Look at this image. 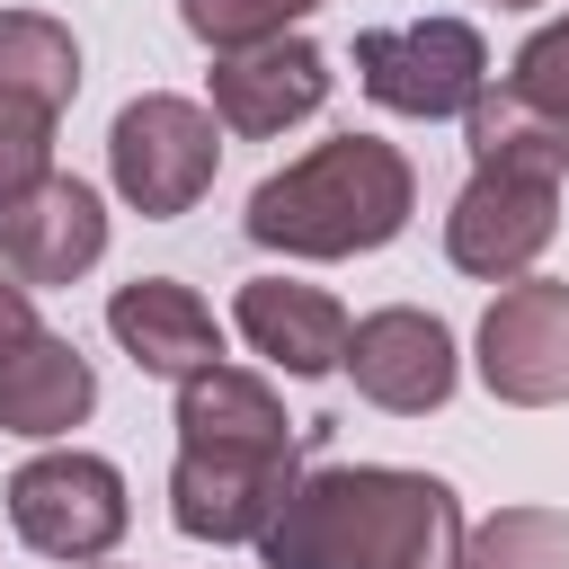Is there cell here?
Segmentation results:
<instances>
[{"mask_svg":"<svg viewBox=\"0 0 569 569\" xmlns=\"http://www.w3.org/2000/svg\"><path fill=\"white\" fill-rule=\"evenodd\" d=\"M320 0H178V18H187V36L196 44H213V53H240V44H267V36H284L293 18H311Z\"/></svg>","mask_w":569,"mask_h":569,"instance_id":"d6986e66","label":"cell"},{"mask_svg":"<svg viewBox=\"0 0 569 569\" xmlns=\"http://www.w3.org/2000/svg\"><path fill=\"white\" fill-rule=\"evenodd\" d=\"M507 89H516V98H533L542 116H560V124H569V18H551L542 36H525V53H516Z\"/></svg>","mask_w":569,"mask_h":569,"instance_id":"44dd1931","label":"cell"},{"mask_svg":"<svg viewBox=\"0 0 569 569\" xmlns=\"http://www.w3.org/2000/svg\"><path fill=\"white\" fill-rule=\"evenodd\" d=\"M222 169V116L169 89H142L133 107H116L107 124V178L142 222H178L196 213V196Z\"/></svg>","mask_w":569,"mask_h":569,"instance_id":"3957f363","label":"cell"},{"mask_svg":"<svg viewBox=\"0 0 569 569\" xmlns=\"http://www.w3.org/2000/svg\"><path fill=\"white\" fill-rule=\"evenodd\" d=\"M480 382L507 409H560L569 400V284L516 276L480 311Z\"/></svg>","mask_w":569,"mask_h":569,"instance_id":"8992f818","label":"cell"},{"mask_svg":"<svg viewBox=\"0 0 569 569\" xmlns=\"http://www.w3.org/2000/svg\"><path fill=\"white\" fill-rule=\"evenodd\" d=\"M560 231V187L516 178V169H471V187L445 213V258L480 284H516Z\"/></svg>","mask_w":569,"mask_h":569,"instance_id":"52a82bcc","label":"cell"},{"mask_svg":"<svg viewBox=\"0 0 569 569\" xmlns=\"http://www.w3.org/2000/svg\"><path fill=\"white\" fill-rule=\"evenodd\" d=\"M409 213H418V169L382 133H329L276 178H258L240 222L258 249H284V258H365L400 240Z\"/></svg>","mask_w":569,"mask_h":569,"instance_id":"7a4b0ae2","label":"cell"},{"mask_svg":"<svg viewBox=\"0 0 569 569\" xmlns=\"http://www.w3.org/2000/svg\"><path fill=\"white\" fill-rule=\"evenodd\" d=\"M204 89H213L222 133L267 142V133H284V124H302V116H320V98H329V53H320L311 36H267V44L213 53Z\"/></svg>","mask_w":569,"mask_h":569,"instance_id":"8fae6325","label":"cell"},{"mask_svg":"<svg viewBox=\"0 0 569 569\" xmlns=\"http://www.w3.org/2000/svg\"><path fill=\"white\" fill-rule=\"evenodd\" d=\"M231 320H240V338H249L276 373H293V382L338 373L347 329H356V320L338 311V293L293 284V276H249V284H240V302H231Z\"/></svg>","mask_w":569,"mask_h":569,"instance_id":"4fadbf2b","label":"cell"},{"mask_svg":"<svg viewBox=\"0 0 569 569\" xmlns=\"http://www.w3.org/2000/svg\"><path fill=\"white\" fill-rule=\"evenodd\" d=\"M356 80L391 116H471L489 89V44L471 18H409V27H365L356 36Z\"/></svg>","mask_w":569,"mask_h":569,"instance_id":"5b68a950","label":"cell"},{"mask_svg":"<svg viewBox=\"0 0 569 569\" xmlns=\"http://www.w3.org/2000/svg\"><path fill=\"white\" fill-rule=\"evenodd\" d=\"M498 9H542V0H498Z\"/></svg>","mask_w":569,"mask_h":569,"instance_id":"603a6c76","label":"cell"},{"mask_svg":"<svg viewBox=\"0 0 569 569\" xmlns=\"http://www.w3.org/2000/svg\"><path fill=\"white\" fill-rule=\"evenodd\" d=\"M453 569H569V507H498L462 525Z\"/></svg>","mask_w":569,"mask_h":569,"instance_id":"ac0fdd59","label":"cell"},{"mask_svg":"<svg viewBox=\"0 0 569 569\" xmlns=\"http://www.w3.org/2000/svg\"><path fill=\"white\" fill-rule=\"evenodd\" d=\"M44 169H53V116H44V107L0 98V204H9V196H27Z\"/></svg>","mask_w":569,"mask_h":569,"instance_id":"ffe728a7","label":"cell"},{"mask_svg":"<svg viewBox=\"0 0 569 569\" xmlns=\"http://www.w3.org/2000/svg\"><path fill=\"white\" fill-rule=\"evenodd\" d=\"M462 142H471V169H516V178H551V187L569 178V124L516 89H480L462 116Z\"/></svg>","mask_w":569,"mask_h":569,"instance_id":"2e32d148","label":"cell"},{"mask_svg":"<svg viewBox=\"0 0 569 569\" xmlns=\"http://www.w3.org/2000/svg\"><path fill=\"white\" fill-rule=\"evenodd\" d=\"M338 365H347L356 391H365L373 409H391V418H427V409H445L453 382H462L453 329H445L436 311H418V302L365 311V320L347 329V356H338Z\"/></svg>","mask_w":569,"mask_h":569,"instance_id":"9c48e42d","label":"cell"},{"mask_svg":"<svg viewBox=\"0 0 569 569\" xmlns=\"http://www.w3.org/2000/svg\"><path fill=\"white\" fill-rule=\"evenodd\" d=\"M107 329H116V347H124L142 373H160V382H187V373L222 365L213 302H204L196 284H178V276H133V284H116V293H107Z\"/></svg>","mask_w":569,"mask_h":569,"instance_id":"7c38bea8","label":"cell"},{"mask_svg":"<svg viewBox=\"0 0 569 569\" xmlns=\"http://www.w3.org/2000/svg\"><path fill=\"white\" fill-rule=\"evenodd\" d=\"M293 453H222V445H178L169 462V525L187 542H258L276 507L293 498Z\"/></svg>","mask_w":569,"mask_h":569,"instance_id":"ba28073f","label":"cell"},{"mask_svg":"<svg viewBox=\"0 0 569 569\" xmlns=\"http://www.w3.org/2000/svg\"><path fill=\"white\" fill-rule=\"evenodd\" d=\"M178 445H222V453H293V418L284 400L240 373V365H204L178 382Z\"/></svg>","mask_w":569,"mask_h":569,"instance_id":"9a60e30c","label":"cell"},{"mask_svg":"<svg viewBox=\"0 0 569 569\" xmlns=\"http://www.w3.org/2000/svg\"><path fill=\"white\" fill-rule=\"evenodd\" d=\"M0 98L62 116L80 98V44L44 9H0Z\"/></svg>","mask_w":569,"mask_h":569,"instance_id":"e0dca14e","label":"cell"},{"mask_svg":"<svg viewBox=\"0 0 569 569\" xmlns=\"http://www.w3.org/2000/svg\"><path fill=\"white\" fill-rule=\"evenodd\" d=\"M36 284H18V276H0V347H18L27 329H36V302H27Z\"/></svg>","mask_w":569,"mask_h":569,"instance_id":"7402d4cb","label":"cell"},{"mask_svg":"<svg viewBox=\"0 0 569 569\" xmlns=\"http://www.w3.org/2000/svg\"><path fill=\"white\" fill-rule=\"evenodd\" d=\"M89 409H98V373H89V356H80L71 338L27 329L18 347H0V427H9V436L53 445V436H71Z\"/></svg>","mask_w":569,"mask_h":569,"instance_id":"5bb4252c","label":"cell"},{"mask_svg":"<svg viewBox=\"0 0 569 569\" xmlns=\"http://www.w3.org/2000/svg\"><path fill=\"white\" fill-rule=\"evenodd\" d=\"M0 498H9L18 542L44 551V560H107V551L124 542V525H133V507H124V471H116L107 453H80V445L18 462Z\"/></svg>","mask_w":569,"mask_h":569,"instance_id":"277c9868","label":"cell"},{"mask_svg":"<svg viewBox=\"0 0 569 569\" xmlns=\"http://www.w3.org/2000/svg\"><path fill=\"white\" fill-rule=\"evenodd\" d=\"M107 258V204L71 169H44L27 196L0 204V267L18 284H71Z\"/></svg>","mask_w":569,"mask_h":569,"instance_id":"30bf717a","label":"cell"},{"mask_svg":"<svg viewBox=\"0 0 569 569\" xmlns=\"http://www.w3.org/2000/svg\"><path fill=\"white\" fill-rule=\"evenodd\" d=\"M267 569H453L462 498L400 462H320L258 533Z\"/></svg>","mask_w":569,"mask_h":569,"instance_id":"6da1fadb","label":"cell"}]
</instances>
